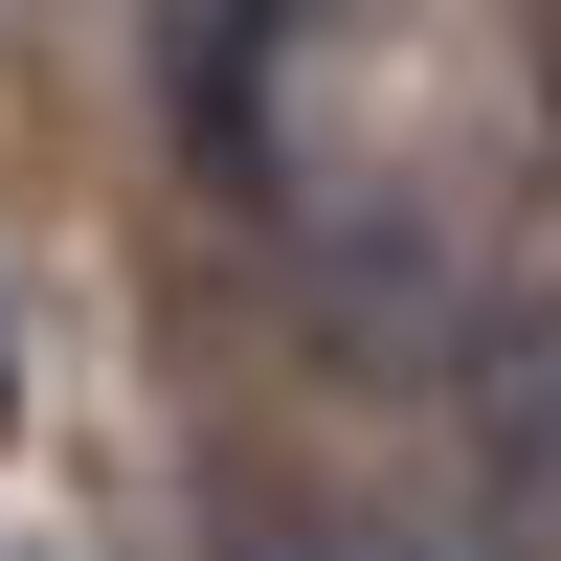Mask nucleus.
Segmentation results:
<instances>
[{
  "instance_id": "nucleus-1",
  "label": "nucleus",
  "mask_w": 561,
  "mask_h": 561,
  "mask_svg": "<svg viewBox=\"0 0 561 561\" xmlns=\"http://www.w3.org/2000/svg\"><path fill=\"white\" fill-rule=\"evenodd\" d=\"M472 472L517 494V517H561V293H517V314H472Z\"/></svg>"
},
{
  "instance_id": "nucleus-2",
  "label": "nucleus",
  "mask_w": 561,
  "mask_h": 561,
  "mask_svg": "<svg viewBox=\"0 0 561 561\" xmlns=\"http://www.w3.org/2000/svg\"><path fill=\"white\" fill-rule=\"evenodd\" d=\"M225 561H382L337 494H225Z\"/></svg>"
},
{
  "instance_id": "nucleus-3",
  "label": "nucleus",
  "mask_w": 561,
  "mask_h": 561,
  "mask_svg": "<svg viewBox=\"0 0 561 561\" xmlns=\"http://www.w3.org/2000/svg\"><path fill=\"white\" fill-rule=\"evenodd\" d=\"M539 561H561V539H539Z\"/></svg>"
}]
</instances>
